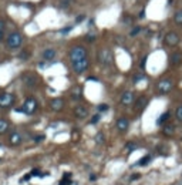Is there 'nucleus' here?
Returning a JSON list of instances; mask_svg holds the SVG:
<instances>
[{
    "label": "nucleus",
    "instance_id": "f257e3e1",
    "mask_svg": "<svg viewBox=\"0 0 182 185\" xmlns=\"http://www.w3.org/2000/svg\"><path fill=\"white\" fill-rule=\"evenodd\" d=\"M87 56H88L87 49L83 47V46H74V47H71L70 51H68V58H70L71 63H77V61H80V60L88 58Z\"/></svg>",
    "mask_w": 182,
    "mask_h": 185
},
{
    "label": "nucleus",
    "instance_id": "f03ea898",
    "mask_svg": "<svg viewBox=\"0 0 182 185\" xmlns=\"http://www.w3.org/2000/svg\"><path fill=\"white\" fill-rule=\"evenodd\" d=\"M23 44V36L19 32H13L7 36V40H6V46L10 49V50H16L19 47H21Z\"/></svg>",
    "mask_w": 182,
    "mask_h": 185
},
{
    "label": "nucleus",
    "instance_id": "7ed1b4c3",
    "mask_svg": "<svg viewBox=\"0 0 182 185\" xmlns=\"http://www.w3.org/2000/svg\"><path fill=\"white\" fill-rule=\"evenodd\" d=\"M37 107H38V102L36 98L33 97H29V98H26L24 102H23V105L19 108V111H21L23 114H27V116H32L36 113V110H37Z\"/></svg>",
    "mask_w": 182,
    "mask_h": 185
},
{
    "label": "nucleus",
    "instance_id": "20e7f679",
    "mask_svg": "<svg viewBox=\"0 0 182 185\" xmlns=\"http://www.w3.org/2000/svg\"><path fill=\"white\" fill-rule=\"evenodd\" d=\"M98 61L102 64V66H105V67H108V66H111L113 64V53L110 49H101L98 51Z\"/></svg>",
    "mask_w": 182,
    "mask_h": 185
},
{
    "label": "nucleus",
    "instance_id": "39448f33",
    "mask_svg": "<svg viewBox=\"0 0 182 185\" xmlns=\"http://www.w3.org/2000/svg\"><path fill=\"white\" fill-rule=\"evenodd\" d=\"M14 104V96L10 93L0 94V108H10Z\"/></svg>",
    "mask_w": 182,
    "mask_h": 185
},
{
    "label": "nucleus",
    "instance_id": "423d86ee",
    "mask_svg": "<svg viewBox=\"0 0 182 185\" xmlns=\"http://www.w3.org/2000/svg\"><path fill=\"white\" fill-rule=\"evenodd\" d=\"M71 66H73V71H74V73L83 74V73H85V71L88 70L90 61H88V58H84V60H80V61H77V63H71Z\"/></svg>",
    "mask_w": 182,
    "mask_h": 185
},
{
    "label": "nucleus",
    "instance_id": "0eeeda50",
    "mask_svg": "<svg viewBox=\"0 0 182 185\" xmlns=\"http://www.w3.org/2000/svg\"><path fill=\"white\" fill-rule=\"evenodd\" d=\"M172 87H174V84H172V81H171L169 78H164V80H161V81L158 83V85H157V88H158V93H159V94H168V93L172 90Z\"/></svg>",
    "mask_w": 182,
    "mask_h": 185
},
{
    "label": "nucleus",
    "instance_id": "6e6552de",
    "mask_svg": "<svg viewBox=\"0 0 182 185\" xmlns=\"http://www.w3.org/2000/svg\"><path fill=\"white\" fill-rule=\"evenodd\" d=\"M166 46H177L179 43V36L175 33V32H169L165 34V39H164Z\"/></svg>",
    "mask_w": 182,
    "mask_h": 185
},
{
    "label": "nucleus",
    "instance_id": "1a4fd4ad",
    "mask_svg": "<svg viewBox=\"0 0 182 185\" xmlns=\"http://www.w3.org/2000/svg\"><path fill=\"white\" fill-rule=\"evenodd\" d=\"M115 127H117V130H118L120 133H125V131L128 130V127H130V120L125 118V117H120L118 120H117Z\"/></svg>",
    "mask_w": 182,
    "mask_h": 185
},
{
    "label": "nucleus",
    "instance_id": "9d476101",
    "mask_svg": "<svg viewBox=\"0 0 182 185\" xmlns=\"http://www.w3.org/2000/svg\"><path fill=\"white\" fill-rule=\"evenodd\" d=\"M121 104L122 105H125V107H128V105H131L134 104V94L131 91H125V93H122V96H121Z\"/></svg>",
    "mask_w": 182,
    "mask_h": 185
},
{
    "label": "nucleus",
    "instance_id": "9b49d317",
    "mask_svg": "<svg viewBox=\"0 0 182 185\" xmlns=\"http://www.w3.org/2000/svg\"><path fill=\"white\" fill-rule=\"evenodd\" d=\"M50 107L53 111H60L64 107V101H63V98H53L50 101Z\"/></svg>",
    "mask_w": 182,
    "mask_h": 185
},
{
    "label": "nucleus",
    "instance_id": "f8f14e48",
    "mask_svg": "<svg viewBox=\"0 0 182 185\" xmlns=\"http://www.w3.org/2000/svg\"><path fill=\"white\" fill-rule=\"evenodd\" d=\"M74 114H76L77 118H85L88 116V108L84 107V105H77L74 108Z\"/></svg>",
    "mask_w": 182,
    "mask_h": 185
},
{
    "label": "nucleus",
    "instance_id": "ddd939ff",
    "mask_svg": "<svg viewBox=\"0 0 182 185\" xmlns=\"http://www.w3.org/2000/svg\"><path fill=\"white\" fill-rule=\"evenodd\" d=\"M23 81H24V84L29 85V87H34V85L38 83L37 77L33 76V74H26V76H23Z\"/></svg>",
    "mask_w": 182,
    "mask_h": 185
},
{
    "label": "nucleus",
    "instance_id": "4468645a",
    "mask_svg": "<svg viewBox=\"0 0 182 185\" xmlns=\"http://www.w3.org/2000/svg\"><path fill=\"white\" fill-rule=\"evenodd\" d=\"M41 56H43V58H44L46 61H51V60H54V58H56L57 53H56L54 49H46V50L41 53Z\"/></svg>",
    "mask_w": 182,
    "mask_h": 185
},
{
    "label": "nucleus",
    "instance_id": "2eb2a0df",
    "mask_svg": "<svg viewBox=\"0 0 182 185\" xmlns=\"http://www.w3.org/2000/svg\"><path fill=\"white\" fill-rule=\"evenodd\" d=\"M9 141H10L12 145H19L23 141V137H21L20 133H12V134L9 135Z\"/></svg>",
    "mask_w": 182,
    "mask_h": 185
},
{
    "label": "nucleus",
    "instance_id": "dca6fc26",
    "mask_svg": "<svg viewBox=\"0 0 182 185\" xmlns=\"http://www.w3.org/2000/svg\"><path fill=\"white\" fill-rule=\"evenodd\" d=\"M148 104V98L147 97H139L138 100H137V102H135V111H141V110H144L145 108V105Z\"/></svg>",
    "mask_w": 182,
    "mask_h": 185
},
{
    "label": "nucleus",
    "instance_id": "f3484780",
    "mask_svg": "<svg viewBox=\"0 0 182 185\" xmlns=\"http://www.w3.org/2000/svg\"><path fill=\"white\" fill-rule=\"evenodd\" d=\"M171 64H179L182 61V54L181 53H174L172 56H171Z\"/></svg>",
    "mask_w": 182,
    "mask_h": 185
},
{
    "label": "nucleus",
    "instance_id": "a211bd4d",
    "mask_svg": "<svg viewBox=\"0 0 182 185\" xmlns=\"http://www.w3.org/2000/svg\"><path fill=\"white\" fill-rule=\"evenodd\" d=\"M169 117H171V113H169V111H165L161 117L157 120V124H158V125H164V122L168 121V118H169Z\"/></svg>",
    "mask_w": 182,
    "mask_h": 185
},
{
    "label": "nucleus",
    "instance_id": "6ab92c4d",
    "mask_svg": "<svg viewBox=\"0 0 182 185\" xmlns=\"http://www.w3.org/2000/svg\"><path fill=\"white\" fill-rule=\"evenodd\" d=\"M174 21H175V24L182 26V9H179V10L175 13V16H174Z\"/></svg>",
    "mask_w": 182,
    "mask_h": 185
},
{
    "label": "nucleus",
    "instance_id": "aec40b11",
    "mask_svg": "<svg viewBox=\"0 0 182 185\" xmlns=\"http://www.w3.org/2000/svg\"><path fill=\"white\" fill-rule=\"evenodd\" d=\"M7 130H9V122H7L6 120H1V118H0V134L6 133Z\"/></svg>",
    "mask_w": 182,
    "mask_h": 185
},
{
    "label": "nucleus",
    "instance_id": "412c9836",
    "mask_svg": "<svg viewBox=\"0 0 182 185\" xmlns=\"http://www.w3.org/2000/svg\"><path fill=\"white\" fill-rule=\"evenodd\" d=\"M174 131H175V127L172 124H166L165 127H164V134L165 135H172Z\"/></svg>",
    "mask_w": 182,
    "mask_h": 185
},
{
    "label": "nucleus",
    "instance_id": "4be33fe9",
    "mask_svg": "<svg viewBox=\"0 0 182 185\" xmlns=\"http://www.w3.org/2000/svg\"><path fill=\"white\" fill-rule=\"evenodd\" d=\"M4 33H6V23H4V20H1V19H0V41L3 40Z\"/></svg>",
    "mask_w": 182,
    "mask_h": 185
},
{
    "label": "nucleus",
    "instance_id": "5701e85b",
    "mask_svg": "<svg viewBox=\"0 0 182 185\" xmlns=\"http://www.w3.org/2000/svg\"><path fill=\"white\" fill-rule=\"evenodd\" d=\"M149 161H151V157H149V155H145V157H142V158L138 161V165H139V167H144V165L148 164Z\"/></svg>",
    "mask_w": 182,
    "mask_h": 185
},
{
    "label": "nucleus",
    "instance_id": "b1692460",
    "mask_svg": "<svg viewBox=\"0 0 182 185\" xmlns=\"http://www.w3.org/2000/svg\"><path fill=\"white\" fill-rule=\"evenodd\" d=\"M175 117H177L178 121H182V104L178 105V108H177V111H175Z\"/></svg>",
    "mask_w": 182,
    "mask_h": 185
},
{
    "label": "nucleus",
    "instance_id": "393cba45",
    "mask_svg": "<svg viewBox=\"0 0 182 185\" xmlns=\"http://www.w3.org/2000/svg\"><path fill=\"white\" fill-rule=\"evenodd\" d=\"M104 140H105V137H104L102 133H98V134L95 135V142H97V144H102Z\"/></svg>",
    "mask_w": 182,
    "mask_h": 185
},
{
    "label": "nucleus",
    "instance_id": "a878e982",
    "mask_svg": "<svg viewBox=\"0 0 182 185\" xmlns=\"http://www.w3.org/2000/svg\"><path fill=\"white\" fill-rule=\"evenodd\" d=\"M73 97H74L76 100H78V98L81 97V90H80V88H74V90H73Z\"/></svg>",
    "mask_w": 182,
    "mask_h": 185
},
{
    "label": "nucleus",
    "instance_id": "bb28decb",
    "mask_svg": "<svg viewBox=\"0 0 182 185\" xmlns=\"http://www.w3.org/2000/svg\"><path fill=\"white\" fill-rule=\"evenodd\" d=\"M144 78H145V77H144V74H135V76H134V83L137 84V83H139V81H141V80H144Z\"/></svg>",
    "mask_w": 182,
    "mask_h": 185
},
{
    "label": "nucleus",
    "instance_id": "cd10ccee",
    "mask_svg": "<svg viewBox=\"0 0 182 185\" xmlns=\"http://www.w3.org/2000/svg\"><path fill=\"white\" fill-rule=\"evenodd\" d=\"M19 57H20V60H27L30 57V54H29V51H21Z\"/></svg>",
    "mask_w": 182,
    "mask_h": 185
},
{
    "label": "nucleus",
    "instance_id": "c85d7f7f",
    "mask_svg": "<svg viewBox=\"0 0 182 185\" xmlns=\"http://www.w3.org/2000/svg\"><path fill=\"white\" fill-rule=\"evenodd\" d=\"M139 32H141V27H138V26H137V27H134L133 30H131V33H130V36H137V34H139Z\"/></svg>",
    "mask_w": 182,
    "mask_h": 185
},
{
    "label": "nucleus",
    "instance_id": "c756f323",
    "mask_svg": "<svg viewBox=\"0 0 182 185\" xmlns=\"http://www.w3.org/2000/svg\"><path fill=\"white\" fill-rule=\"evenodd\" d=\"M135 148H137V145H135L134 142H128V144H127V150H128V152L134 151Z\"/></svg>",
    "mask_w": 182,
    "mask_h": 185
},
{
    "label": "nucleus",
    "instance_id": "7c9ffc66",
    "mask_svg": "<svg viewBox=\"0 0 182 185\" xmlns=\"http://www.w3.org/2000/svg\"><path fill=\"white\" fill-rule=\"evenodd\" d=\"M85 40L87 41H93V40H95V33H90L85 36Z\"/></svg>",
    "mask_w": 182,
    "mask_h": 185
},
{
    "label": "nucleus",
    "instance_id": "2f4dec72",
    "mask_svg": "<svg viewBox=\"0 0 182 185\" xmlns=\"http://www.w3.org/2000/svg\"><path fill=\"white\" fill-rule=\"evenodd\" d=\"M108 110V105L107 104H100L98 105V111L101 113V111H107Z\"/></svg>",
    "mask_w": 182,
    "mask_h": 185
},
{
    "label": "nucleus",
    "instance_id": "473e14b6",
    "mask_svg": "<svg viewBox=\"0 0 182 185\" xmlns=\"http://www.w3.org/2000/svg\"><path fill=\"white\" fill-rule=\"evenodd\" d=\"M98 120H100V116H98V114H95L94 117L91 118V124H95V122H97Z\"/></svg>",
    "mask_w": 182,
    "mask_h": 185
},
{
    "label": "nucleus",
    "instance_id": "72a5a7b5",
    "mask_svg": "<svg viewBox=\"0 0 182 185\" xmlns=\"http://www.w3.org/2000/svg\"><path fill=\"white\" fill-rule=\"evenodd\" d=\"M68 32H71V27H66V29H63V30H60V33L61 34H67Z\"/></svg>",
    "mask_w": 182,
    "mask_h": 185
},
{
    "label": "nucleus",
    "instance_id": "f704fd0d",
    "mask_svg": "<svg viewBox=\"0 0 182 185\" xmlns=\"http://www.w3.org/2000/svg\"><path fill=\"white\" fill-rule=\"evenodd\" d=\"M139 178V174H134V175H131V181H135V179H138Z\"/></svg>",
    "mask_w": 182,
    "mask_h": 185
},
{
    "label": "nucleus",
    "instance_id": "c9c22d12",
    "mask_svg": "<svg viewBox=\"0 0 182 185\" xmlns=\"http://www.w3.org/2000/svg\"><path fill=\"white\" fill-rule=\"evenodd\" d=\"M30 177H32V175H30V174H27V175H24V178H23L21 181H27V179H30Z\"/></svg>",
    "mask_w": 182,
    "mask_h": 185
},
{
    "label": "nucleus",
    "instance_id": "e433bc0d",
    "mask_svg": "<svg viewBox=\"0 0 182 185\" xmlns=\"http://www.w3.org/2000/svg\"><path fill=\"white\" fill-rule=\"evenodd\" d=\"M95 179H97V177H95L94 174H93V175H90V181H95Z\"/></svg>",
    "mask_w": 182,
    "mask_h": 185
},
{
    "label": "nucleus",
    "instance_id": "4c0bfd02",
    "mask_svg": "<svg viewBox=\"0 0 182 185\" xmlns=\"http://www.w3.org/2000/svg\"><path fill=\"white\" fill-rule=\"evenodd\" d=\"M40 172H38V169H34L33 172H32V175H38Z\"/></svg>",
    "mask_w": 182,
    "mask_h": 185
},
{
    "label": "nucleus",
    "instance_id": "58836bf2",
    "mask_svg": "<svg viewBox=\"0 0 182 185\" xmlns=\"http://www.w3.org/2000/svg\"><path fill=\"white\" fill-rule=\"evenodd\" d=\"M84 19V16H80V17H77V23H80V21H81V20H83Z\"/></svg>",
    "mask_w": 182,
    "mask_h": 185
}]
</instances>
